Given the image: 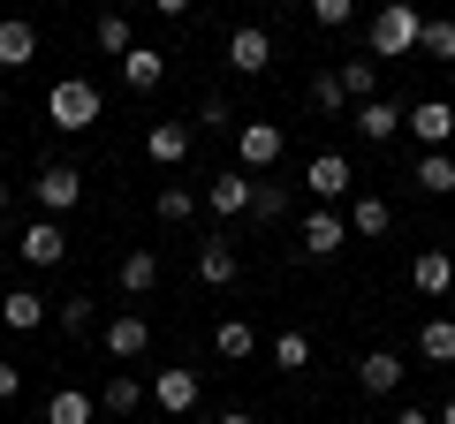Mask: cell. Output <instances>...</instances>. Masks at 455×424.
<instances>
[{
  "mask_svg": "<svg viewBox=\"0 0 455 424\" xmlns=\"http://www.w3.org/2000/svg\"><path fill=\"white\" fill-rule=\"evenodd\" d=\"M197 394H205V387H197V372H190V364H167V372L152 379V402H160V417H190V409H197Z\"/></svg>",
  "mask_w": 455,
  "mask_h": 424,
  "instance_id": "8992f818",
  "label": "cell"
},
{
  "mask_svg": "<svg viewBox=\"0 0 455 424\" xmlns=\"http://www.w3.org/2000/svg\"><path fill=\"white\" fill-rule=\"evenodd\" d=\"M145 152H152L160 167H182V160H190V122H152V130H145Z\"/></svg>",
  "mask_w": 455,
  "mask_h": 424,
  "instance_id": "ac0fdd59",
  "label": "cell"
},
{
  "mask_svg": "<svg viewBox=\"0 0 455 424\" xmlns=\"http://www.w3.org/2000/svg\"><path fill=\"white\" fill-rule=\"evenodd\" d=\"M311 106H319V114H341V106H349V98H341V83H334V68H319V76H311Z\"/></svg>",
  "mask_w": 455,
  "mask_h": 424,
  "instance_id": "836d02e7",
  "label": "cell"
},
{
  "mask_svg": "<svg viewBox=\"0 0 455 424\" xmlns=\"http://www.w3.org/2000/svg\"><path fill=\"white\" fill-rule=\"evenodd\" d=\"M349 182H357V175H349V160H341V152H319V160L304 167V190L319 197V205H334V197H349Z\"/></svg>",
  "mask_w": 455,
  "mask_h": 424,
  "instance_id": "7c38bea8",
  "label": "cell"
},
{
  "mask_svg": "<svg viewBox=\"0 0 455 424\" xmlns=\"http://www.w3.org/2000/svg\"><path fill=\"white\" fill-rule=\"evenodd\" d=\"M31 61H38V23L8 16L0 23V68H31Z\"/></svg>",
  "mask_w": 455,
  "mask_h": 424,
  "instance_id": "e0dca14e",
  "label": "cell"
},
{
  "mask_svg": "<svg viewBox=\"0 0 455 424\" xmlns=\"http://www.w3.org/2000/svg\"><path fill=\"white\" fill-rule=\"evenodd\" d=\"M31 205L46 212V220H53V212H68V205H84V175H76V167H61V160L38 167V175H31Z\"/></svg>",
  "mask_w": 455,
  "mask_h": 424,
  "instance_id": "277c9868",
  "label": "cell"
},
{
  "mask_svg": "<svg viewBox=\"0 0 455 424\" xmlns=\"http://www.w3.org/2000/svg\"><path fill=\"white\" fill-rule=\"evenodd\" d=\"M395 424H433V409H418V402H410V409H395Z\"/></svg>",
  "mask_w": 455,
  "mask_h": 424,
  "instance_id": "f35d334b",
  "label": "cell"
},
{
  "mask_svg": "<svg viewBox=\"0 0 455 424\" xmlns=\"http://www.w3.org/2000/svg\"><path fill=\"white\" fill-rule=\"evenodd\" d=\"M433 424H455V394H448V402H440V417Z\"/></svg>",
  "mask_w": 455,
  "mask_h": 424,
  "instance_id": "b9f144b4",
  "label": "cell"
},
{
  "mask_svg": "<svg viewBox=\"0 0 455 424\" xmlns=\"http://www.w3.org/2000/svg\"><path fill=\"white\" fill-rule=\"evenodd\" d=\"M403 122H410V137H418L425 152H448V137H455V106L448 98H418Z\"/></svg>",
  "mask_w": 455,
  "mask_h": 424,
  "instance_id": "5b68a950",
  "label": "cell"
},
{
  "mask_svg": "<svg viewBox=\"0 0 455 424\" xmlns=\"http://www.w3.org/2000/svg\"><path fill=\"white\" fill-rule=\"evenodd\" d=\"M0 212H8V182H0Z\"/></svg>",
  "mask_w": 455,
  "mask_h": 424,
  "instance_id": "ee69618b",
  "label": "cell"
},
{
  "mask_svg": "<svg viewBox=\"0 0 455 424\" xmlns=\"http://www.w3.org/2000/svg\"><path fill=\"white\" fill-rule=\"evenodd\" d=\"M212 424H259V417H251V409H220Z\"/></svg>",
  "mask_w": 455,
  "mask_h": 424,
  "instance_id": "60d3db41",
  "label": "cell"
},
{
  "mask_svg": "<svg viewBox=\"0 0 455 424\" xmlns=\"http://www.w3.org/2000/svg\"><path fill=\"white\" fill-rule=\"evenodd\" d=\"M403 379H410V364L395 357V349H372V357H357V387H364V394H395Z\"/></svg>",
  "mask_w": 455,
  "mask_h": 424,
  "instance_id": "4fadbf2b",
  "label": "cell"
},
{
  "mask_svg": "<svg viewBox=\"0 0 455 424\" xmlns=\"http://www.w3.org/2000/svg\"><path fill=\"white\" fill-rule=\"evenodd\" d=\"M16 258L31 265V273H53V265L68 258V235H61V220H46V212H38L31 228L16 235Z\"/></svg>",
  "mask_w": 455,
  "mask_h": 424,
  "instance_id": "3957f363",
  "label": "cell"
},
{
  "mask_svg": "<svg viewBox=\"0 0 455 424\" xmlns=\"http://www.w3.org/2000/svg\"><path fill=\"white\" fill-rule=\"evenodd\" d=\"M433 61H455V16H425V38H418Z\"/></svg>",
  "mask_w": 455,
  "mask_h": 424,
  "instance_id": "d6a6232c",
  "label": "cell"
},
{
  "mask_svg": "<svg viewBox=\"0 0 455 424\" xmlns=\"http://www.w3.org/2000/svg\"><path fill=\"white\" fill-rule=\"evenodd\" d=\"M137 402H145V387H137L130 372H114L107 387H99V417H137Z\"/></svg>",
  "mask_w": 455,
  "mask_h": 424,
  "instance_id": "cb8c5ba5",
  "label": "cell"
},
{
  "mask_svg": "<svg viewBox=\"0 0 455 424\" xmlns=\"http://www.w3.org/2000/svg\"><path fill=\"white\" fill-rule=\"evenodd\" d=\"M130 46H137L130 16H114V8H107V16H99V53H114V61H122V53H130Z\"/></svg>",
  "mask_w": 455,
  "mask_h": 424,
  "instance_id": "4dcf8cb0",
  "label": "cell"
},
{
  "mask_svg": "<svg viewBox=\"0 0 455 424\" xmlns=\"http://www.w3.org/2000/svg\"><path fill=\"white\" fill-rule=\"evenodd\" d=\"M281 152H289V130H281V122H243V130H235V160L243 167H274Z\"/></svg>",
  "mask_w": 455,
  "mask_h": 424,
  "instance_id": "52a82bcc",
  "label": "cell"
},
{
  "mask_svg": "<svg viewBox=\"0 0 455 424\" xmlns=\"http://www.w3.org/2000/svg\"><path fill=\"white\" fill-rule=\"evenodd\" d=\"M334 83H341V98H349V106H364V98H379V61H341Z\"/></svg>",
  "mask_w": 455,
  "mask_h": 424,
  "instance_id": "7402d4cb",
  "label": "cell"
},
{
  "mask_svg": "<svg viewBox=\"0 0 455 424\" xmlns=\"http://www.w3.org/2000/svg\"><path fill=\"white\" fill-rule=\"evenodd\" d=\"M296 235H304V243H296V250H304V258H334V250L349 243V220L319 205V212H304V228H296Z\"/></svg>",
  "mask_w": 455,
  "mask_h": 424,
  "instance_id": "30bf717a",
  "label": "cell"
},
{
  "mask_svg": "<svg viewBox=\"0 0 455 424\" xmlns=\"http://www.w3.org/2000/svg\"><path fill=\"white\" fill-rule=\"evenodd\" d=\"M92 326H99L92 295H68V303H61V334H92Z\"/></svg>",
  "mask_w": 455,
  "mask_h": 424,
  "instance_id": "e575fe53",
  "label": "cell"
},
{
  "mask_svg": "<svg viewBox=\"0 0 455 424\" xmlns=\"http://www.w3.org/2000/svg\"><path fill=\"white\" fill-rule=\"evenodd\" d=\"M197 205H205V212H220V220H235V212H251V175H212Z\"/></svg>",
  "mask_w": 455,
  "mask_h": 424,
  "instance_id": "9a60e30c",
  "label": "cell"
},
{
  "mask_svg": "<svg viewBox=\"0 0 455 424\" xmlns=\"http://www.w3.org/2000/svg\"><path fill=\"white\" fill-rule=\"evenodd\" d=\"M387 228H395V205H387V197H357V205H349V235L372 243V235H387Z\"/></svg>",
  "mask_w": 455,
  "mask_h": 424,
  "instance_id": "d4e9b609",
  "label": "cell"
},
{
  "mask_svg": "<svg viewBox=\"0 0 455 424\" xmlns=\"http://www.w3.org/2000/svg\"><path fill=\"white\" fill-rule=\"evenodd\" d=\"M99 342H107V357H114V364H137V357L152 349L145 310H122V318H107V334H99Z\"/></svg>",
  "mask_w": 455,
  "mask_h": 424,
  "instance_id": "ba28073f",
  "label": "cell"
},
{
  "mask_svg": "<svg viewBox=\"0 0 455 424\" xmlns=\"http://www.w3.org/2000/svg\"><path fill=\"white\" fill-rule=\"evenodd\" d=\"M122 288H130V295L160 288V250H130V258H122Z\"/></svg>",
  "mask_w": 455,
  "mask_h": 424,
  "instance_id": "83f0119b",
  "label": "cell"
},
{
  "mask_svg": "<svg viewBox=\"0 0 455 424\" xmlns=\"http://www.w3.org/2000/svg\"><path fill=\"white\" fill-rule=\"evenodd\" d=\"M410 288L418 295H448L455 288V258L448 250H418V258H410Z\"/></svg>",
  "mask_w": 455,
  "mask_h": 424,
  "instance_id": "2e32d148",
  "label": "cell"
},
{
  "mask_svg": "<svg viewBox=\"0 0 455 424\" xmlns=\"http://www.w3.org/2000/svg\"><path fill=\"white\" fill-rule=\"evenodd\" d=\"M16 394H23V372H16V364H0V402H16Z\"/></svg>",
  "mask_w": 455,
  "mask_h": 424,
  "instance_id": "74e56055",
  "label": "cell"
},
{
  "mask_svg": "<svg viewBox=\"0 0 455 424\" xmlns=\"http://www.w3.org/2000/svg\"><path fill=\"white\" fill-rule=\"evenodd\" d=\"M304 8H311L319 31H341V23H349V0H304Z\"/></svg>",
  "mask_w": 455,
  "mask_h": 424,
  "instance_id": "d590c367",
  "label": "cell"
},
{
  "mask_svg": "<svg viewBox=\"0 0 455 424\" xmlns=\"http://www.w3.org/2000/svg\"><path fill=\"white\" fill-rule=\"evenodd\" d=\"M235 273H243L235 243H197V280H205V288H228Z\"/></svg>",
  "mask_w": 455,
  "mask_h": 424,
  "instance_id": "ffe728a7",
  "label": "cell"
},
{
  "mask_svg": "<svg viewBox=\"0 0 455 424\" xmlns=\"http://www.w3.org/2000/svg\"><path fill=\"white\" fill-rule=\"evenodd\" d=\"M418 364H455V318H425L418 326Z\"/></svg>",
  "mask_w": 455,
  "mask_h": 424,
  "instance_id": "603a6c76",
  "label": "cell"
},
{
  "mask_svg": "<svg viewBox=\"0 0 455 424\" xmlns=\"http://www.w3.org/2000/svg\"><path fill=\"white\" fill-rule=\"evenodd\" d=\"M212 349H220L228 364H243V357H259V334H251L243 318H220V326H212Z\"/></svg>",
  "mask_w": 455,
  "mask_h": 424,
  "instance_id": "4316f807",
  "label": "cell"
},
{
  "mask_svg": "<svg viewBox=\"0 0 455 424\" xmlns=\"http://www.w3.org/2000/svg\"><path fill=\"white\" fill-rule=\"evenodd\" d=\"M410 182H418L425 197H455V160H448V152H425V160H418V175H410Z\"/></svg>",
  "mask_w": 455,
  "mask_h": 424,
  "instance_id": "484cf974",
  "label": "cell"
},
{
  "mask_svg": "<svg viewBox=\"0 0 455 424\" xmlns=\"http://www.w3.org/2000/svg\"><path fill=\"white\" fill-rule=\"evenodd\" d=\"M46 424H99V394H84V387H61L46 402Z\"/></svg>",
  "mask_w": 455,
  "mask_h": 424,
  "instance_id": "44dd1931",
  "label": "cell"
},
{
  "mask_svg": "<svg viewBox=\"0 0 455 424\" xmlns=\"http://www.w3.org/2000/svg\"><path fill=\"white\" fill-rule=\"evenodd\" d=\"M46 122H53V130H68V137L92 130V122H99V83L92 76H61L46 91Z\"/></svg>",
  "mask_w": 455,
  "mask_h": 424,
  "instance_id": "7a4b0ae2",
  "label": "cell"
},
{
  "mask_svg": "<svg viewBox=\"0 0 455 424\" xmlns=\"http://www.w3.org/2000/svg\"><path fill=\"white\" fill-rule=\"evenodd\" d=\"M197 122H205V130H228L235 114H228V98H205V106H197Z\"/></svg>",
  "mask_w": 455,
  "mask_h": 424,
  "instance_id": "8d00e7d4",
  "label": "cell"
},
{
  "mask_svg": "<svg viewBox=\"0 0 455 424\" xmlns=\"http://www.w3.org/2000/svg\"><path fill=\"white\" fill-rule=\"evenodd\" d=\"M228 68H235V76H266V68H274V38H266L259 23L228 31Z\"/></svg>",
  "mask_w": 455,
  "mask_h": 424,
  "instance_id": "9c48e42d",
  "label": "cell"
},
{
  "mask_svg": "<svg viewBox=\"0 0 455 424\" xmlns=\"http://www.w3.org/2000/svg\"><path fill=\"white\" fill-rule=\"evenodd\" d=\"M122 83H130V91H160L167 83V53L160 46H130L122 53Z\"/></svg>",
  "mask_w": 455,
  "mask_h": 424,
  "instance_id": "5bb4252c",
  "label": "cell"
},
{
  "mask_svg": "<svg viewBox=\"0 0 455 424\" xmlns=\"http://www.w3.org/2000/svg\"><path fill=\"white\" fill-rule=\"evenodd\" d=\"M403 114H410V106H395V98H364L349 122H357L364 145H395V137H403Z\"/></svg>",
  "mask_w": 455,
  "mask_h": 424,
  "instance_id": "8fae6325",
  "label": "cell"
},
{
  "mask_svg": "<svg viewBox=\"0 0 455 424\" xmlns=\"http://www.w3.org/2000/svg\"><path fill=\"white\" fill-rule=\"evenodd\" d=\"M274 364L304 372V364H311V334H304V326H281V334H274Z\"/></svg>",
  "mask_w": 455,
  "mask_h": 424,
  "instance_id": "f1b7e54d",
  "label": "cell"
},
{
  "mask_svg": "<svg viewBox=\"0 0 455 424\" xmlns=\"http://www.w3.org/2000/svg\"><path fill=\"white\" fill-rule=\"evenodd\" d=\"M274 8H296V0H274Z\"/></svg>",
  "mask_w": 455,
  "mask_h": 424,
  "instance_id": "f6af8a7d",
  "label": "cell"
},
{
  "mask_svg": "<svg viewBox=\"0 0 455 424\" xmlns=\"http://www.w3.org/2000/svg\"><path fill=\"white\" fill-rule=\"evenodd\" d=\"M152 8H160V16H190L197 0H152Z\"/></svg>",
  "mask_w": 455,
  "mask_h": 424,
  "instance_id": "ab89813d",
  "label": "cell"
},
{
  "mask_svg": "<svg viewBox=\"0 0 455 424\" xmlns=\"http://www.w3.org/2000/svg\"><path fill=\"white\" fill-rule=\"evenodd\" d=\"M251 220H289V190L281 182H251Z\"/></svg>",
  "mask_w": 455,
  "mask_h": 424,
  "instance_id": "f546056e",
  "label": "cell"
},
{
  "mask_svg": "<svg viewBox=\"0 0 455 424\" xmlns=\"http://www.w3.org/2000/svg\"><path fill=\"white\" fill-rule=\"evenodd\" d=\"M0 114H8V83H0Z\"/></svg>",
  "mask_w": 455,
  "mask_h": 424,
  "instance_id": "7bdbcfd3",
  "label": "cell"
},
{
  "mask_svg": "<svg viewBox=\"0 0 455 424\" xmlns=\"http://www.w3.org/2000/svg\"><path fill=\"white\" fill-rule=\"evenodd\" d=\"M418 38H425V16L410 0H379L372 8V61H410Z\"/></svg>",
  "mask_w": 455,
  "mask_h": 424,
  "instance_id": "6da1fadb",
  "label": "cell"
},
{
  "mask_svg": "<svg viewBox=\"0 0 455 424\" xmlns=\"http://www.w3.org/2000/svg\"><path fill=\"white\" fill-rule=\"evenodd\" d=\"M152 212H160L167 228H182V220H190V212H197V197H190V190H182V182H167V190H160V197H152Z\"/></svg>",
  "mask_w": 455,
  "mask_h": 424,
  "instance_id": "1f68e13d",
  "label": "cell"
},
{
  "mask_svg": "<svg viewBox=\"0 0 455 424\" xmlns=\"http://www.w3.org/2000/svg\"><path fill=\"white\" fill-rule=\"evenodd\" d=\"M0 318H8L16 334H38V326H46V295H38V288H8V295H0Z\"/></svg>",
  "mask_w": 455,
  "mask_h": 424,
  "instance_id": "d6986e66",
  "label": "cell"
}]
</instances>
